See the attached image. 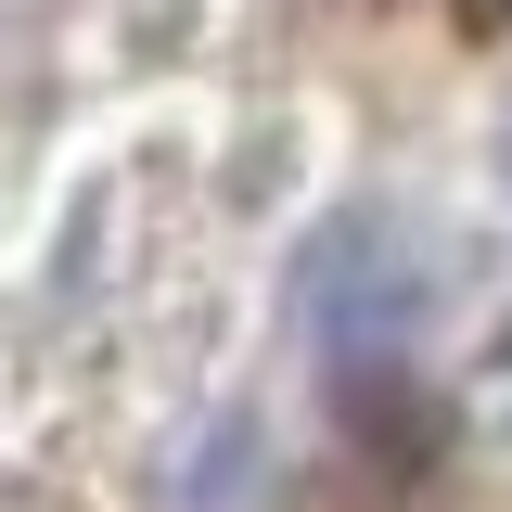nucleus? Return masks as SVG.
<instances>
[{
  "label": "nucleus",
  "instance_id": "nucleus-1",
  "mask_svg": "<svg viewBox=\"0 0 512 512\" xmlns=\"http://www.w3.org/2000/svg\"><path fill=\"white\" fill-rule=\"evenodd\" d=\"M295 295H308V333L333 346V359H384V346H410V333H423V244H410L397 218L359 205V218L308 256V282H295Z\"/></svg>",
  "mask_w": 512,
  "mask_h": 512
}]
</instances>
